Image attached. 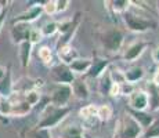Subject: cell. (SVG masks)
Instances as JSON below:
<instances>
[{"instance_id": "obj_26", "label": "cell", "mask_w": 159, "mask_h": 138, "mask_svg": "<svg viewBox=\"0 0 159 138\" xmlns=\"http://www.w3.org/2000/svg\"><path fill=\"white\" fill-rule=\"evenodd\" d=\"M58 4H60V6H58V10H61V8H64V4H65V2H60Z\"/></svg>"}, {"instance_id": "obj_3", "label": "cell", "mask_w": 159, "mask_h": 138, "mask_svg": "<svg viewBox=\"0 0 159 138\" xmlns=\"http://www.w3.org/2000/svg\"><path fill=\"white\" fill-rule=\"evenodd\" d=\"M120 42H122V35L119 32H116V30H112V32L107 33L104 36V44L108 48H111V50H116L120 46Z\"/></svg>"}, {"instance_id": "obj_4", "label": "cell", "mask_w": 159, "mask_h": 138, "mask_svg": "<svg viewBox=\"0 0 159 138\" xmlns=\"http://www.w3.org/2000/svg\"><path fill=\"white\" fill-rule=\"evenodd\" d=\"M126 22H127V25H129L131 29H134V30H145V29H148V28L151 26V24L149 22L143 21V20H139L137 17H134V15H131V14H126Z\"/></svg>"}, {"instance_id": "obj_30", "label": "cell", "mask_w": 159, "mask_h": 138, "mask_svg": "<svg viewBox=\"0 0 159 138\" xmlns=\"http://www.w3.org/2000/svg\"><path fill=\"white\" fill-rule=\"evenodd\" d=\"M87 138H90V137H87Z\"/></svg>"}, {"instance_id": "obj_29", "label": "cell", "mask_w": 159, "mask_h": 138, "mask_svg": "<svg viewBox=\"0 0 159 138\" xmlns=\"http://www.w3.org/2000/svg\"><path fill=\"white\" fill-rule=\"evenodd\" d=\"M0 101H2V96H0Z\"/></svg>"}, {"instance_id": "obj_16", "label": "cell", "mask_w": 159, "mask_h": 138, "mask_svg": "<svg viewBox=\"0 0 159 138\" xmlns=\"http://www.w3.org/2000/svg\"><path fill=\"white\" fill-rule=\"evenodd\" d=\"M75 90H76V94H78L79 97H83V98L87 97V91H86V87L83 86V83H80V82L76 83V84H75Z\"/></svg>"}, {"instance_id": "obj_13", "label": "cell", "mask_w": 159, "mask_h": 138, "mask_svg": "<svg viewBox=\"0 0 159 138\" xmlns=\"http://www.w3.org/2000/svg\"><path fill=\"white\" fill-rule=\"evenodd\" d=\"M105 65H107V61H98V62H96V64H94V66H93V69H91L90 75L91 76H97L102 70V68Z\"/></svg>"}, {"instance_id": "obj_2", "label": "cell", "mask_w": 159, "mask_h": 138, "mask_svg": "<svg viewBox=\"0 0 159 138\" xmlns=\"http://www.w3.org/2000/svg\"><path fill=\"white\" fill-rule=\"evenodd\" d=\"M68 113V109L64 108V109H58V110H54L53 113H50L48 116H46L43 120L39 123V127L42 128H46V127H50V126H54L57 122H60L64 116Z\"/></svg>"}, {"instance_id": "obj_22", "label": "cell", "mask_w": 159, "mask_h": 138, "mask_svg": "<svg viewBox=\"0 0 159 138\" xmlns=\"http://www.w3.org/2000/svg\"><path fill=\"white\" fill-rule=\"evenodd\" d=\"M87 66H89V62H75L72 65V68H75L78 70H83L84 68H87Z\"/></svg>"}, {"instance_id": "obj_21", "label": "cell", "mask_w": 159, "mask_h": 138, "mask_svg": "<svg viewBox=\"0 0 159 138\" xmlns=\"http://www.w3.org/2000/svg\"><path fill=\"white\" fill-rule=\"evenodd\" d=\"M36 138H50V133H48L46 128H42V130L38 131V134H36Z\"/></svg>"}, {"instance_id": "obj_11", "label": "cell", "mask_w": 159, "mask_h": 138, "mask_svg": "<svg viewBox=\"0 0 159 138\" xmlns=\"http://www.w3.org/2000/svg\"><path fill=\"white\" fill-rule=\"evenodd\" d=\"M143 47H144V44H136V46H133V47H131L130 50L126 53V58H127V60H131V58H134L136 55H139L140 53H141Z\"/></svg>"}, {"instance_id": "obj_20", "label": "cell", "mask_w": 159, "mask_h": 138, "mask_svg": "<svg viewBox=\"0 0 159 138\" xmlns=\"http://www.w3.org/2000/svg\"><path fill=\"white\" fill-rule=\"evenodd\" d=\"M54 30H56V24H47L44 28H43V33L44 35H51V33H54Z\"/></svg>"}, {"instance_id": "obj_15", "label": "cell", "mask_w": 159, "mask_h": 138, "mask_svg": "<svg viewBox=\"0 0 159 138\" xmlns=\"http://www.w3.org/2000/svg\"><path fill=\"white\" fill-rule=\"evenodd\" d=\"M25 101H26V104H28L29 106H30V105H35V104L39 101V96L35 93V91H29V93L26 94Z\"/></svg>"}, {"instance_id": "obj_24", "label": "cell", "mask_w": 159, "mask_h": 138, "mask_svg": "<svg viewBox=\"0 0 159 138\" xmlns=\"http://www.w3.org/2000/svg\"><path fill=\"white\" fill-rule=\"evenodd\" d=\"M6 72H7V70H6L4 68H3V66H0V82H2L3 79H4V76H6Z\"/></svg>"}, {"instance_id": "obj_7", "label": "cell", "mask_w": 159, "mask_h": 138, "mask_svg": "<svg viewBox=\"0 0 159 138\" xmlns=\"http://www.w3.org/2000/svg\"><path fill=\"white\" fill-rule=\"evenodd\" d=\"M69 96H71V90H69V87H66V86H62V87H60L58 90L54 93V102L58 104V105H62V104H65L66 101H68Z\"/></svg>"}, {"instance_id": "obj_12", "label": "cell", "mask_w": 159, "mask_h": 138, "mask_svg": "<svg viewBox=\"0 0 159 138\" xmlns=\"http://www.w3.org/2000/svg\"><path fill=\"white\" fill-rule=\"evenodd\" d=\"M133 115L136 116V119L137 120H140L144 126H148L149 123H151V116H148V115H145V113H140V112H133Z\"/></svg>"}, {"instance_id": "obj_27", "label": "cell", "mask_w": 159, "mask_h": 138, "mask_svg": "<svg viewBox=\"0 0 159 138\" xmlns=\"http://www.w3.org/2000/svg\"><path fill=\"white\" fill-rule=\"evenodd\" d=\"M3 11H4V10H3V6L0 4V15H2V13H3Z\"/></svg>"}, {"instance_id": "obj_9", "label": "cell", "mask_w": 159, "mask_h": 138, "mask_svg": "<svg viewBox=\"0 0 159 138\" xmlns=\"http://www.w3.org/2000/svg\"><path fill=\"white\" fill-rule=\"evenodd\" d=\"M127 127L126 130L123 131V134H122V137L123 138H136V136L140 133V127L137 126V123H134L133 120H127Z\"/></svg>"}, {"instance_id": "obj_1", "label": "cell", "mask_w": 159, "mask_h": 138, "mask_svg": "<svg viewBox=\"0 0 159 138\" xmlns=\"http://www.w3.org/2000/svg\"><path fill=\"white\" fill-rule=\"evenodd\" d=\"M29 26L28 24H17L13 30H11V35H13V40L15 43H22V42H29Z\"/></svg>"}, {"instance_id": "obj_6", "label": "cell", "mask_w": 159, "mask_h": 138, "mask_svg": "<svg viewBox=\"0 0 159 138\" xmlns=\"http://www.w3.org/2000/svg\"><path fill=\"white\" fill-rule=\"evenodd\" d=\"M53 75L56 78V80L58 82H72V79H73L72 73L65 66H57V68H54Z\"/></svg>"}, {"instance_id": "obj_23", "label": "cell", "mask_w": 159, "mask_h": 138, "mask_svg": "<svg viewBox=\"0 0 159 138\" xmlns=\"http://www.w3.org/2000/svg\"><path fill=\"white\" fill-rule=\"evenodd\" d=\"M66 138H80L79 137V131L78 130H69L66 133Z\"/></svg>"}, {"instance_id": "obj_28", "label": "cell", "mask_w": 159, "mask_h": 138, "mask_svg": "<svg viewBox=\"0 0 159 138\" xmlns=\"http://www.w3.org/2000/svg\"><path fill=\"white\" fill-rule=\"evenodd\" d=\"M155 58H157V60L159 61V51H158V53H157V54H155Z\"/></svg>"}, {"instance_id": "obj_10", "label": "cell", "mask_w": 159, "mask_h": 138, "mask_svg": "<svg viewBox=\"0 0 159 138\" xmlns=\"http://www.w3.org/2000/svg\"><path fill=\"white\" fill-rule=\"evenodd\" d=\"M8 116L11 115V104L8 100H4V98H2V101H0V116Z\"/></svg>"}, {"instance_id": "obj_14", "label": "cell", "mask_w": 159, "mask_h": 138, "mask_svg": "<svg viewBox=\"0 0 159 138\" xmlns=\"http://www.w3.org/2000/svg\"><path fill=\"white\" fill-rule=\"evenodd\" d=\"M133 105L136 106V108H139V109H143L147 105V98H145V96H143V94H139V97H136V100H134Z\"/></svg>"}, {"instance_id": "obj_25", "label": "cell", "mask_w": 159, "mask_h": 138, "mask_svg": "<svg viewBox=\"0 0 159 138\" xmlns=\"http://www.w3.org/2000/svg\"><path fill=\"white\" fill-rule=\"evenodd\" d=\"M4 15H6V13L3 11L2 15H0V29H2V24H3V20H4Z\"/></svg>"}, {"instance_id": "obj_17", "label": "cell", "mask_w": 159, "mask_h": 138, "mask_svg": "<svg viewBox=\"0 0 159 138\" xmlns=\"http://www.w3.org/2000/svg\"><path fill=\"white\" fill-rule=\"evenodd\" d=\"M152 137H159V122H157L148 130V133L145 134V138H152Z\"/></svg>"}, {"instance_id": "obj_8", "label": "cell", "mask_w": 159, "mask_h": 138, "mask_svg": "<svg viewBox=\"0 0 159 138\" xmlns=\"http://www.w3.org/2000/svg\"><path fill=\"white\" fill-rule=\"evenodd\" d=\"M29 55H30V42L20 43V58H21V64H22V66L28 65Z\"/></svg>"}, {"instance_id": "obj_19", "label": "cell", "mask_w": 159, "mask_h": 138, "mask_svg": "<svg viewBox=\"0 0 159 138\" xmlns=\"http://www.w3.org/2000/svg\"><path fill=\"white\" fill-rule=\"evenodd\" d=\"M149 90L152 91V97H154V101H152V108H157L158 106V102H159V91H158V88L155 87V86H151L149 87Z\"/></svg>"}, {"instance_id": "obj_18", "label": "cell", "mask_w": 159, "mask_h": 138, "mask_svg": "<svg viewBox=\"0 0 159 138\" xmlns=\"http://www.w3.org/2000/svg\"><path fill=\"white\" fill-rule=\"evenodd\" d=\"M141 76H143L141 69H133L127 73V79H129V80H137V79L141 78Z\"/></svg>"}, {"instance_id": "obj_5", "label": "cell", "mask_w": 159, "mask_h": 138, "mask_svg": "<svg viewBox=\"0 0 159 138\" xmlns=\"http://www.w3.org/2000/svg\"><path fill=\"white\" fill-rule=\"evenodd\" d=\"M40 11H42V8H40V7H33V8H30L29 11H26V13L21 14L20 17L15 18V20H14V24H15V22H17V24H20V22H22V24H28L29 21L36 20V18L39 17V14H40Z\"/></svg>"}]
</instances>
